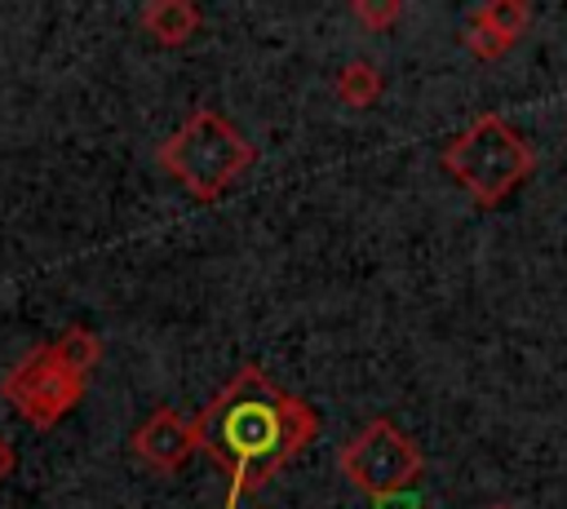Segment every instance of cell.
Listing matches in <instances>:
<instances>
[{
    "instance_id": "8992f818",
    "label": "cell",
    "mask_w": 567,
    "mask_h": 509,
    "mask_svg": "<svg viewBox=\"0 0 567 509\" xmlns=\"http://www.w3.org/2000/svg\"><path fill=\"white\" fill-rule=\"evenodd\" d=\"M133 456L155 469V474H177L195 451H199V438H195V420L182 416L177 407H155L128 438Z\"/></svg>"
},
{
    "instance_id": "9c48e42d",
    "label": "cell",
    "mask_w": 567,
    "mask_h": 509,
    "mask_svg": "<svg viewBox=\"0 0 567 509\" xmlns=\"http://www.w3.org/2000/svg\"><path fill=\"white\" fill-rule=\"evenodd\" d=\"M332 93H337V102H341V106H354V111H363V106H372V102L381 97V71H377L372 62L354 58V62H346V66L337 71V80H332Z\"/></svg>"
},
{
    "instance_id": "4fadbf2b",
    "label": "cell",
    "mask_w": 567,
    "mask_h": 509,
    "mask_svg": "<svg viewBox=\"0 0 567 509\" xmlns=\"http://www.w3.org/2000/svg\"><path fill=\"white\" fill-rule=\"evenodd\" d=\"M13 465H18V456H13V447H9L4 438H0V482H4L9 474H13Z\"/></svg>"
},
{
    "instance_id": "ba28073f",
    "label": "cell",
    "mask_w": 567,
    "mask_h": 509,
    "mask_svg": "<svg viewBox=\"0 0 567 509\" xmlns=\"http://www.w3.org/2000/svg\"><path fill=\"white\" fill-rule=\"evenodd\" d=\"M199 22H204V13H199L190 0H151V4H142V13H137V27H142L155 44H164V49L186 44V40L199 31Z\"/></svg>"
},
{
    "instance_id": "52a82bcc",
    "label": "cell",
    "mask_w": 567,
    "mask_h": 509,
    "mask_svg": "<svg viewBox=\"0 0 567 509\" xmlns=\"http://www.w3.org/2000/svg\"><path fill=\"white\" fill-rule=\"evenodd\" d=\"M527 22H532V9L523 0H483L470 9L461 40L478 62H496L523 40Z\"/></svg>"
},
{
    "instance_id": "277c9868",
    "label": "cell",
    "mask_w": 567,
    "mask_h": 509,
    "mask_svg": "<svg viewBox=\"0 0 567 509\" xmlns=\"http://www.w3.org/2000/svg\"><path fill=\"white\" fill-rule=\"evenodd\" d=\"M337 469H341V478H346L354 491H363V496L377 505V500H385V496L408 491V487L421 478L425 456H421V447H416L394 420L372 416V420L337 451Z\"/></svg>"
},
{
    "instance_id": "5b68a950",
    "label": "cell",
    "mask_w": 567,
    "mask_h": 509,
    "mask_svg": "<svg viewBox=\"0 0 567 509\" xmlns=\"http://www.w3.org/2000/svg\"><path fill=\"white\" fill-rule=\"evenodd\" d=\"M84 385H89L84 376L66 372V367L58 363L53 341H49V345H35L22 363L9 367L0 394H4V403H9L27 425L53 429V425L84 398Z\"/></svg>"
},
{
    "instance_id": "3957f363",
    "label": "cell",
    "mask_w": 567,
    "mask_h": 509,
    "mask_svg": "<svg viewBox=\"0 0 567 509\" xmlns=\"http://www.w3.org/2000/svg\"><path fill=\"white\" fill-rule=\"evenodd\" d=\"M443 168L478 208H496L536 173V150L505 115H478L443 146Z\"/></svg>"
},
{
    "instance_id": "7a4b0ae2",
    "label": "cell",
    "mask_w": 567,
    "mask_h": 509,
    "mask_svg": "<svg viewBox=\"0 0 567 509\" xmlns=\"http://www.w3.org/2000/svg\"><path fill=\"white\" fill-rule=\"evenodd\" d=\"M159 168L199 204L221 199L257 159V146L213 106H195L155 150Z\"/></svg>"
},
{
    "instance_id": "8fae6325",
    "label": "cell",
    "mask_w": 567,
    "mask_h": 509,
    "mask_svg": "<svg viewBox=\"0 0 567 509\" xmlns=\"http://www.w3.org/2000/svg\"><path fill=\"white\" fill-rule=\"evenodd\" d=\"M350 18L368 31H385L390 22L403 18V0H350Z\"/></svg>"
},
{
    "instance_id": "5bb4252c",
    "label": "cell",
    "mask_w": 567,
    "mask_h": 509,
    "mask_svg": "<svg viewBox=\"0 0 567 509\" xmlns=\"http://www.w3.org/2000/svg\"><path fill=\"white\" fill-rule=\"evenodd\" d=\"M487 509H514V505H487Z\"/></svg>"
},
{
    "instance_id": "30bf717a",
    "label": "cell",
    "mask_w": 567,
    "mask_h": 509,
    "mask_svg": "<svg viewBox=\"0 0 567 509\" xmlns=\"http://www.w3.org/2000/svg\"><path fill=\"white\" fill-rule=\"evenodd\" d=\"M53 354H58V363L66 367V372H75V376H84L89 381V372L97 367V359H102V341H97V332H89V328H66L58 341H53Z\"/></svg>"
},
{
    "instance_id": "7c38bea8",
    "label": "cell",
    "mask_w": 567,
    "mask_h": 509,
    "mask_svg": "<svg viewBox=\"0 0 567 509\" xmlns=\"http://www.w3.org/2000/svg\"><path fill=\"white\" fill-rule=\"evenodd\" d=\"M372 509H425V505H421V496H412V491H399V496H385V500H377Z\"/></svg>"
},
{
    "instance_id": "6da1fadb",
    "label": "cell",
    "mask_w": 567,
    "mask_h": 509,
    "mask_svg": "<svg viewBox=\"0 0 567 509\" xmlns=\"http://www.w3.org/2000/svg\"><path fill=\"white\" fill-rule=\"evenodd\" d=\"M190 420L199 451L226 474L221 509H239L248 491L266 487L319 434L315 407L275 385L257 363H244Z\"/></svg>"
}]
</instances>
